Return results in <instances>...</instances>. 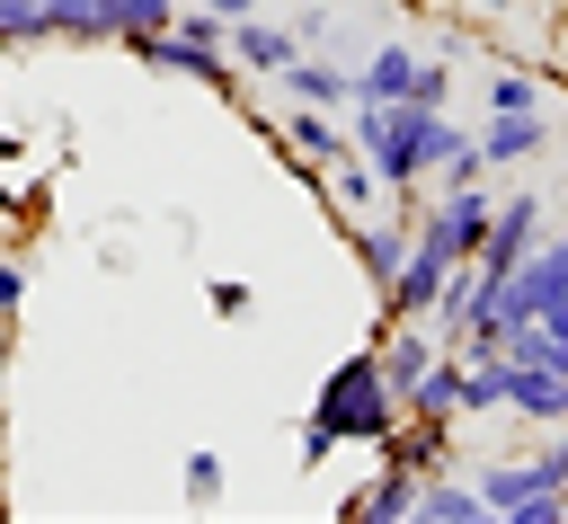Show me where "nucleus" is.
<instances>
[{"mask_svg": "<svg viewBox=\"0 0 568 524\" xmlns=\"http://www.w3.org/2000/svg\"><path fill=\"white\" fill-rule=\"evenodd\" d=\"M178 18V0H98V44H142Z\"/></svg>", "mask_w": 568, "mask_h": 524, "instance_id": "19", "label": "nucleus"}, {"mask_svg": "<svg viewBox=\"0 0 568 524\" xmlns=\"http://www.w3.org/2000/svg\"><path fill=\"white\" fill-rule=\"evenodd\" d=\"M302 9H328V0H302Z\"/></svg>", "mask_w": 568, "mask_h": 524, "instance_id": "32", "label": "nucleus"}, {"mask_svg": "<svg viewBox=\"0 0 568 524\" xmlns=\"http://www.w3.org/2000/svg\"><path fill=\"white\" fill-rule=\"evenodd\" d=\"M0 44H53L44 0H0Z\"/></svg>", "mask_w": 568, "mask_h": 524, "instance_id": "22", "label": "nucleus"}, {"mask_svg": "<svg viewBox=\"0 0 568 524\" xmlns=\"http://www.w3.org/2000/svg\"><path fill=\"white\" fill-rule=\"evenodd\" d=\"M355 151L373 160V178H382V195L399 204V213H417V187L470 142L444 107H417V98H355Z\"/></svg>", "mask_w": 568, "mask_h": 524, "instance_id": "1", "label": "nucleus"}, {"mask_svg": "<svg viewBox=\"0 0 568 524\" xmlns=\"http://www.w3.org/2000/svg\"><path fill=\"white\" fill-rule=\"evenodd\" d=\"M417 62H426V53H417L408 36H382V44H373V62L355 71V98H408Z\"/></svg>", "mask_w": 568, "mask_h": 524, "instance_id": "16", "label": "nucleus"}, {"mask_svg": "<svg viewBox=\"0 0 568 524\" xmlns=\"http://www.w3.org/2000/svg\"><path fill=\"white\" fill-rule=\"evenodd\" d=\"M133 62H151V71H178V80H204L213 98H240V71H231V53H222V18L213 9H178L160 36H142V44H124Z\"/></svg>", "mask_w": 568, "mask_h": 524, "instance_id": "3", "label": "nucleus"}, {"mask_svg": "<svg viewBox=\"0 0 568 524\" xmlns=\"http://www.w3.org/2000/svg\"><path fill=\"white\" fill-rule=\"evenodd\" d=\"M444 275H453V266L408 231V258H399V275L382 284V320H426V311H435V293H444Z\"/></svg>", "mask_w": 568, "mask_h": 524, "instance_id": "8", "label": "nucleus"}, {"mask_svg": "<svg viewBox=\"0 0 568 524\" xmlns=\"http://www.w3.org/2000/svg\"><path fill=\"white\" fill-rule=\"evenodd\" d=\"M204 9H213L222 27H231V18H248V0H204Z\"/></svg>", "mask_w": 568, "mask_h": 524, "instance_id": "30", "label": "nucleus"}, {"mask_svg": "<svg viewBox=\"0 0 568 524\" xmlns=\"http://www.w3.org/2000/svg\"><path fill=\"white\" fill-rule=\"evenodd\" d=\"M18 302H27V266H18V258H0V320H9Z\"/></svg>", "mask_w": 568, "mask_h": 524, "instance_id": "27", "label": "nucleus"}, {"mask_svg": "<svg viewBox=\"0 0 568 524\" xmlns=\"http://www.w3.org/2000/svg\"><path fill=\"white\" fill-rule=\"evenodd\" d=\"M293 453H302V471H320V462H337L346 444H337V435H328L320 417H302V444H293Z\"/></svg>", "mask_w": 568, "mask_h": 524, "instance_id": "25", "label": "nucleus"}, {"mask_svg": "<svg viewBox=\"0 0 568 524\" xmlns=\"http://www.w3.org/2000/svg\"><path fill=\"white\" fill-rule=\"evenodd\" d=\"M275 80H284V98H302V107H355V71L320 62L311 44H302V53H293V62L275 71Z\"/></svg>", "mask_w": 568, "mask_h": 524, "instance_id": "14", "label": "nucleus"}, {"mask_svg": "<svg viewBox=\"0 0 568 524\" xmlns=\"http://www.w3.org/2000/svg\"><path fill=\"white\" fill-rule=\"evenodd\" d=\"M479 293H488V275L462 258L453 275H444V293H435V311H426V329L444 337V346H462V329H470V311H479Z\"/></svg>", "mask_w": 568, "mask_h": 524, "instance_id": "17", "label": "nucleus"}, {"mask_svg": "<svg viewBox=\"0 0 568 524\" xmlns=\"http://www.w3.org/2000/svg\"><path fill=\"white\" fill-rule=\"evenodd\" d=\"M408 524H488V497H479V480H453V471H435V480H417V506H408Z\"/></svg>", "mask_w": 568, "mask_h": 524, "instance_id": "13", "label": "nucleus"}, {"mask_svg": "<svg viewBox=\"0 0 568 524\" xmlns=\"http://www.w3.org/2000/svg\"><path fill=\"white\" fill-rule=\"evenodd\" d=\"M373 195H382V178H373V160L346 142V151L328 160V213H373Z\"/></svg>", "mask_w": 568, "mask_h": 524, "instance_id": "20", "label": "nucleus"}, {"mask_svg": "<svg viewBox=\"0 0 568 524\" xmlns=\"http://www.w3.org/2000/svg\"><path fill=\"white\" fill-rule=\"evenodd\" d=\"M222 53H231V71H240V80H275V71L302 53V27H266V18L248 9V18H231V27H222Z\"/></svg>", "mask_w": 568, "mask_h": 524, "instance_id": "6", "label": "nucleus"}, {"mask_svg": "<svg viewBox=\"0 0 568 524\" xmlns=\"http://www.w3.org/2000/svg\"><path fill=\"white\" fill-rule=\"evenodd\" d=\"M390 471H408V480H435V471H453V417H408L399 409V426L373 444Z\"/></svg>", "mask_w": 568, "mask_h": 524, "instance_id": "7", "label": "nucleus"}, {"mask_svg": "<svg viewBox=\"0 0 568 524\" xmlns=\"http://www.w3.org/2000/svg\"><path fill=\"white\" fill-rule=\"evenodd\" d=\"M311 417H320L337 444H364V453H373V444L399 426V391L382 382V355H373V346L337 355V364H328V382L311 391Z\"/></svg>", "mask_w": 568, "mask_h": 524, "instance_id": "2", "label": "nucleus"}, {"mask_svg": "<svg viewBox=\"0 0 568 524\" xmlns=\"http://www.w3.org/2000/svg\"><path fill=\"white\" fill-rule=\"evenodd\" d=\"M266 142H275L284 160H311V169H328V160H337V151L355 142V133H346V124H337L328 107H302V98H293V115H284V124H275Z\"/></svg>", "mask_w": 568, "mask_h": 524, "instance_id": "10", "label": "nucleus"}, {"mask_svg": "<svg viewBox=\"0 0 568 524\" xmlns=\"http://www.w3.org/2000/svg\"><path fill=\"white\" fill-rule=\"evenodd\" d=\"M470 142H479L488 169H515V160H532V151L550 142V115H541V107H515V115H488Z\"/></svg>", "mask_w": 568, "mask_h": 524, "instance_id": "11", "label": "nucleus"}, {"mask_svg": "<svg viewBox=\"0 0 568 524\" xmlns=\"http://www.w3.org/2000/svg\"><path fill=\"white\" fill-rule=\"evenodd\" d=\"M178 480H186V497H195V506H204V497H222V453H213V444H195Z\"/></svg>", "mask_w": 568, "mask_h": 524, "instance_id": "24", "label": "nucleus"}, {"mask_svg": "<svg viewBox=\"0 0 568 524\" xmlns=\"http://www.w3.org/2000/svg\"><path fill=\"white\" fill-rule=\"evenodd\" d=\"M559 524H568V480H559Z\"/></svg>", "mask_w": 568, "mask_h": 524, "instance_id": "31", "label": "nucleus"}, {"mask_svg": "<svg viewBox=\"0 0 568 524\" xmlns=\"http://www.w3.org/2000/svg\"><path fill=\"white\" fill-rule=\"evenodd\" d=\"M44 27L62 44H98V0H44Z\"/></svg>", "mask_w": 568, "mask_h": 524, "instance_id": "23", "label": "nucleus"}, {"mask_svg": "<svg viewBox=\"0 0 568 524\" xmlns=\"http://www.w3.org/2000/svg\"><path fill=\"white\" fill-rule=\"evenodd\" d=\"M408 506H417V480H408V471H390V462H373V480L346 497V515H355V524H408Z\"/></svg>", "mask_w": 568, "mask_h": 524, "instance_id": "15", "label": "nucleus"}, {"mask_svg": "<svg viewBox=\"0 0 568 524\" xmlns=\"http://www.w3.org/2000/svg\"><path fill=\"white\" fill-rule=\"evenodd\" d=\"M506 417H524V426H568V373L506 355Z\"/></svg>", "mask_w": 568, "mask_h": 524, "instance_id": "9", "label": "nucleus"}, {"mask_svg": "<svg viewBox=\"0 0 568 524\" xmlns=\"http://www.w3.org/2000/svg\"><path fill=\"white\" fill-rule=\"evenodd\" d=\"M532 240H541V195L532 187H515V195H497V213H488V240H479V275H515L524 258H532Z\"/></svg>", "mask_w": 568, "mask_h": 524, "instance_id": "5", "label": "nucleus"}, {"mask_svg": "<svg viewBox=\"0 0 568 524\" xmlns=\"http://www.w3.org/2000/svg\"><path fill=\"white\" fill-rule=\"evenodd\" d=\"M479 107H488V115H515V107H541V80H532V71H488V89H479Z\"/></svg>", "mask_w": 568, "mask_h": 524, "instance_id": "21", "label": "nucleus"}, {"mask_svg": "<svg viewBox=\"0 0 568 524\" xmlns=\"http://www.w3.org/2000/svg\"><path fill=\"white\" fill-rule=\"evenodd\" d=\"M399 409L408 417H462V346H435V364L417 373V391Z\"/></svg>", "mask_w": 568, "mask_h": 524, "instance_id": "18", "label": "nucleus"}, {"mask_svg": "<svg viewBox=\"0 0 568 524\" xmlns=\"http://www.w3.org/2000/svg\"><path fill=\"white\" fill-rule=\"evenodd\" d=\"M213 311H222V320H240V311H248V284H240V275H222V284H213Z\"/></svg>", "mask_w": 568, "mask_h": 524, "instance_id": "28", "label": "nucleus"}, {"mask_svg": "<svg viewBox=\"0 0 568 524\" xmlns=\"http://www.w3.org/2000/svg\"><path fill=\"white\" fill-rule=\"evenodd\" d=\"M408 98H417V107H444V98H453V71H444V62H417Z\"/></svg>", "mask_w": 568, "mask_h": 524, "instance_id": "26", "label": "nucleus"}, {"mask_svg": "<svg viewBox=\"0 0 568 524\" xmlns=\"http://www.w3.org/2000/svg\"><path fill=\"white\" fill-rule=\"evenodd\" d=\"M488 213H497L488 178H470V187H435V195H417V240H426L444 266H462V258H479Z\"/></svg>", "mask_w": 568, "mask_h": 524, "instance_id": "4", "label": "nucleus"}, {"mask_svg": "<svg viewBox=\"0 0 568 524\" xmlns=\"http://www.w3.org/2000/svg\"><path fill=\"white\" fill-rule=\"evenodd\" d=\"M346 249H355L364 284L382 293V284L399 275V258H408V213H399V222H373V213H355V222H346Z\"/></svg>", "mask_w": 568, "mask_h": 524, "instance_id": "12", "label": "nucleus"}, {"mask_svg": "<svg viewBox=\"0 0 568 524\" xmlns=\"http://www.w3.org/2000/svg\"><path fill=\"white\" fill-rule=\"evenodd\" d=\"M497 524H559V497H524L515 515H497Z\"/></svg>", "mask_w": 568, "mask_h": 524, "instance_id": "29", "label": "nucleus"}]
</instances>
